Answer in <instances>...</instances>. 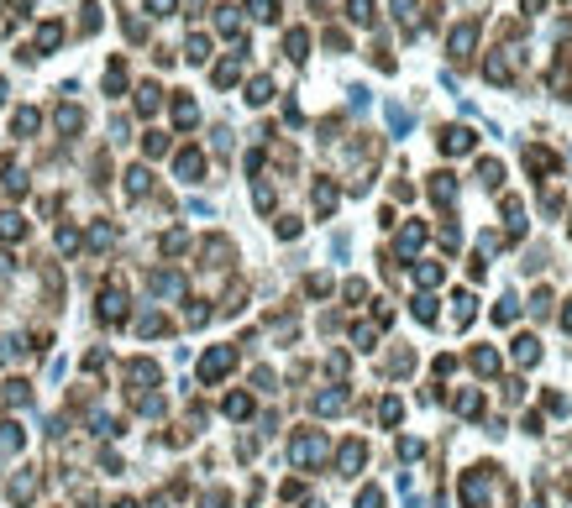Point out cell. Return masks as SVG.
<instances>
[{"label": "cell", "instance_id": "cell-1", "mask_svg": "<svg viewBox=\"0 0 572 508\" xmlns=\"http://www.w3.org/2000/svg\"><path fill=\"white\" fill-rule=\"evenodd\" d=\"M226 367H231V351H210L205 356V378H221Z\"/></svg>", "mask_w": 572, "mask_h": 508}, {"label": "cell", "instance_id": "cell-2", "mask_svg": "<svg viewBox=\"0 0 572 508\" xmlns=\"http://www.w3.org/2000/svg\"><path fill=\"white\" fill-rule=\"evenodd\" d=\"M247 100H252V105H268V100H274V84H268V79H252Z\"/></svg>", "mask_w": 572, "mask_h": 508}, {"label": "cell", "instance_id": "cell-3", "mask_svg": "<svg viewBox=\"0 0 572 508\" xmlns=\"http://www.w3.org/2000/svg\"><path fill=\"white\" fill-rule=\"evenodd\" d=\"M247 6H252V16H262V21H274V16H278V0H247Z\"/></svg>", "mask_w": 572, "mask_h": 508}, {"label": "cell", "instance_id": "cell-4", "mask_svg": "<svg viewBox=\"0 0 572 508\" xmlns=\"http://www.w3.org/2000/svg\"><path fill=\"white\" fill-rule=\"evenodd\" d=\"M174 121H179V126H194V105L190 100H174Z\"/></svg>", "mask_w": 572, "mask_h": 508}, {"label": "cell", "instance_id": "cell-5", "mask_svg": "<svg viewBox=\"0 0 572 508\" xmlns=\"http://www.w3.org/2000/svg\"><path fill=\"white\" fill-rule=\"evenodd\" d=\"M352 21H362V26L373 21V0H352Z\"/></svg>", "mask_w": 572, "mask_h": 508}, {"label": "cell", "instance_id": "cell-6", "mask_svg": "<svg viewBox=\"0 0 572 508\" xmlns=\"http://www.w3.org/2000/svg\"><path fill=\"white\" fill-rule=\"evenodd\" d=\"M137 110H158V89L147 84V89H137Z\"/></svg>", "mask_w": 572, "mask_h": 508}, {"label": "cell", "instance_id": "cell-7", "mask_svg": "<svg viewBox=\"0 0 572 508\" xmlns=\"http://www.w3.org/2000/svg\"><path fill=\"white\" fill-rule=\"evenodd\" d=\"M0 236H6V241L22 236V220H16V215H0Z\"/></svg>", "mask_w": 572, "mask_h": 508}, {"label": "cell", "instance_id": "cell-8", "mask_svg": "<svg viewBox=\"0 0 572 508\" xmlns=\"http://www.w3.org/2000/svg\"><path fill=\"white\" fill-rule=\"evenodd\" d=\"M147 6H153V16H168V11H174V0H147Z\"/></svg>", "mask_w": 572, "mask_h": 508}]
</instances>
